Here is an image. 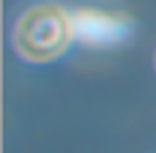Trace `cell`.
Segmentation results:
<instances>
[{
  "mask_svg": "<svg viewBox=\"0 0 156 153\" xmlns=\"http://www.w3.org/2000/svg\"><path fill=\"white\" fill-rule=\"evenodd\" d=\"M69 33H71V22H69V16L60 8L36 5L19 19L16 44H19L22 55H27L33 60H41V57L58 55L66 47Z\"/></svg>",
  "mask_w": 156,
  "mask_h": 153,
  "instance_id": "obj_1",
  "label": "cell"
}]
</instances>
